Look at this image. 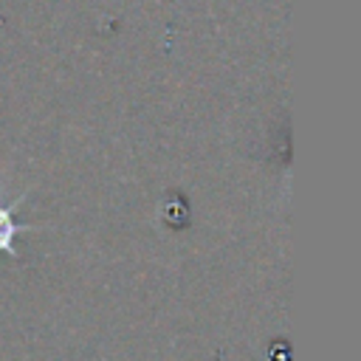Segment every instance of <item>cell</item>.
<instances>
[{
  "label": "cell",
  "instance_id": "cell-1",
  "mask_svg": "<svg viewBox=\"0 0 361 361\" xmlns=\"http://www.w3.org/2000/svg\"><path fill=\"white\" fill-rule=\"evenodd\" d=\"M23 203V197H17V203L11 206H3L0 203V254H8V257H17V248H14V237L20 231H31L34 226H20L14 220V209Z\"/></svg>",
  "mask_w": 361,
  "mask_h": 361
}]
</instances>
